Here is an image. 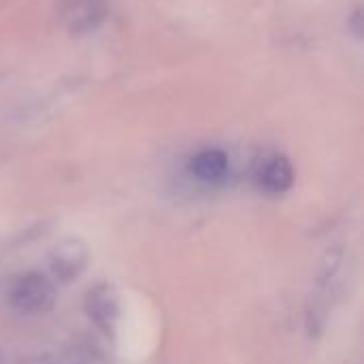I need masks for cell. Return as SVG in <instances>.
I'll return each mask as SVG.
<instances>
[{"label": "cell", "mask_w": 364, "mask_h": 364, "mask_svg": "<svg viewBox=\"0 0 364 364\" xmlns=\"http://www.w3.org/2000/svg\"><path fill=\"white\" fill-rule=\"evenodd\" d=\"M230 168L228 156L222 149H203L190 160V173L203 183H220L226 179Z\"/></svg>", "instance_id": "cell-5"}, {"label": "cell", "mask_w": 364, "mask_h": 364, "mask_svg": "<svg viewBox=\"0 0 364 364\" xmlns=\"http://www.w3.org/2000/svg\"><path fill=\"white\" fill-rule=\"evenodd\" d=\"M60 364H109L105 354L92 343H77L68 348Z\"/></svg>", "instance_id": "cell-7"}, {"label": "cell", "mask_w": 364, "mask_h": 364, "mask_svg": "<svg viewBox=\"0 0 364 364\" xmlns=\"http://www.w3.org/2000/svg\"><path fill=\"white\" fill-rule=\"evenodd\" d=\"M87 264H90V250L77 237L58 241L49 252V271L53 279H58L60 284H70L77 277H81Z\"/></svg>", "instance_id": "cell-2"}, {"label": "cell", "mask_w": 364, "mask_h": 364, "mask_svg": "<svg viewBox=\"0 0 364 364\" xmlns=\"http://www.w3.org/2000/svg\"><path fill=\"white\" fill-rule=\"evenodd\" d=\"M258 179H260V186L269 194H284L294 183V168H292L288 158L275 156V158L264 162V166L260 168V177Z\"/></svg>", "instance_id": "cell-6"}, {"label": "cell", "mask_w": 364, "mask_h": 364, "mask_svg": "<svg viewBox=\"0 0 364 364\" xmlns=\"http://www.w3.org/2000/svg\"><path fill=\"white\" fill-rule=\"evenodd\" d=\"M85 314L105 335H115L119 324V296L111 284H96L85 294Z\"/></svg>", "instance_id": "cell-3"}, {"label": "cell", "mask_w": 364, "mask_h": 364, "mask_svg": "<svg viewBox=\"0 0 364 364\" xmlns=\"http://www.w3.org/2000/svg\"><path fill=\"white\" fill-rule=\"evenodd\" d=\"M0 364H4V356H2V352H0Z\"/></svg>", "instance_id": "cell-9"}, {"label": "cell", "mask_w": 364, "mask_h": 364, "mask_svg": "<svg viewBox=\"0 0 364 364\" xmlns=\"http://www.w3.org/2000/svg\"><path fill=\"white\" fill-rule=\"evenodd\" d=\"M60 13L70 34H90L107 19L109 0H64Z\"/></svg>", "instance_id": "cell-4"}, {"label": "cell", "mask_w": 364, "mask_h": 364, "mask_svg": "<svg viewBox=\"0 0 364 364\" xmlns=\"http://www.w3.org/2000/svg\"><path fill=\"white\" fill-rule=\"evenodd\" d=\"M19 364H60L55 358H51L49 354H36L30 358H23Z\"/></svg>", "instance_id": "cell-8"}, {"label": "cell", "mask_w": 364, "mask_h": 364, "mask_svg": "<svg viewBox=\"0 0 364 364\" xmlns=\"http://www.w3.org/2000/svg\"><path fill=\"white\" fill-rule=\"evenodd\" d=\"M55 286L43 273H26L9 290V303L15 311L26 316L47 314L55 305Z\"/></svg>", "instance_id": "cell-1"}]
</instances>
